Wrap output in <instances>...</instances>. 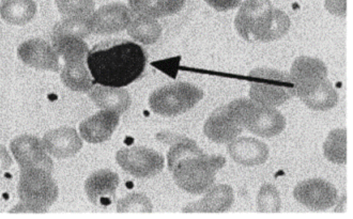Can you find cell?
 Instances as JSON below:
<instances>
[{
  "mask_svg": "<svg viewBox=\"0 0 353 219\" xmlns=\"http://www.w3.org/2000/svg\"><path fill=\"white\" fill-rule=\"evenodd\" d=\"M203 98V91L189 83L161 87L151 93L149 105L155 114L176 117L195 107Z\"/></svg>",
  "mask_w": 353,
  "mask_h": 219,
  "instance_id": "cell-6",
  "label": "cell"
},
{
  "mask_svg": "<svg viewBox=\"0 0 353 219\" xmlns=\"http://www.w3.org/2000/svg\"><path fill=\"white\" fill-rule=\"evenodd\" d=\"M60 77L63 85L75 92H88L94 86L85 60L65 62Z\"/></svg>",
  "mask_w": 353,
  "mask_h": 219,
  "instance_id": "cell-24",
  "label": "cell"
},
{
  "mask_svg": "<svg viewBox=\"0 0 353 219\" xmlns=\"http://www.w3.org/2000/svg\"><path fill=\"white\" fill-rule=\"evenodd\" d=\"M52 45L59 57L68 61H86L88 45L83 39L72 36H52Z\"/></svg>",
  "mask_w": 353,
  "mask_h": 219,
  "instance_id": "cell-27",
  "label": "cell"
},
{
  "mask_svg": "<svg viewBox=\"0 0 353 219\" xmlns=\"http://www.w3.org/2000/svg\"><path fill=\"white\" fill-rule=\"evenodd\" d=\"M250 98L263 105L276 107L296 96V85L286 72L255 69L250 73Z\"/></svg>",
  "mask_w": 353,
  "mask_h": 219,
  "instance_id": "cell-5",
  "label": "cell"
},
{
  "mask_svg": "<svg viewBox=\"0 0 353 219\" xmlns=\"http://www.w3.org/2000/svg\"><path fill=\"white\" fill-rule=\"evenodd\" d=\"M186 0H130L129 9L135 17L158 19L180 12Z\"/></svg>",
  "mask_w": 353,
  "mask_h": 219,
  "instance_id": "cell-22",
  "label": "cell"
},
{
  "mask_svg": "<svg viewBox=\"0 0 353 219\" xmlns=\"http://www.w3.org/2000/svg\"><path fill=\"white\" fill-rule=\"evenodd\" d=\"M325 158L334 164L347 163V131L336 129L330 132L329 136L323 145Z\"/></svg>",
  "mask_w": 353,
  "mask_h": 219,
  "instance_id": "cell-28",
  "label": "cell"
},
{
  "mask_svg": "<svg viewBox=\"0 0 353 219\" xmlns=\"http://www.w3.org/2000/svg\"><path fill=\"white\" fill-rule=\"evenodd\" d=\"M58 11L65 17H90L94 12V0H56Z\"/></svg>",
  "mask_w": 353,
  "mask_h": 219,
  "instance_id": "cell-31",
  "label": "cell"
},
{
  "mask_svg": "<svg viewBox=\"0 0 353 219\" xmlns=\"http://www.w3.org/2000/svg\"><path fill=\"white\" fill-rule=\"evenodd\" d=\"M133 19V13L123 3L103 6L89 17L92 34H114L125 30Z\"/></svg>",
  "mask_w": 353,
  "mask_h": 219,
  "instance_id": "cell-10",
  "label": "cell"
},
{
  "mask_svg": "<svg viewBox=\"0 0 353 219\" xmlns=\"http://www.w3.org/2000/svg\"><path fill=\"white\" fill-rule=\"evenodd\" d=\"M205 1L213 9L221 12L236 9L242 3V0H205Z\"/></svg>",
  "mask_w": 353,
  "mask_h": 219,
  "instance_id": "cell-34",
  "label": "cell"
},
{
  "mask_svg": "<svg viewBox=\"0 0 353 219\" xmlns=\"http://www.w3.org/2000/svg\"><path fill=\"white\" fill-rule=\"evenodd\" d=\"M227 152L236 164L253 167L265 164L270 151L263 141L253 137H239L228 143Z\"/></svg>",
  "mask_w": 353,
  "mask_h": 219,
  "instance_id": "cell-13",
  "label": "cell"
},
{
  "mask_svg": "<svg viewBox=\"0 0 353 219\" xmlns=\"http://www.w3.org/2000/svg\"><path fill=\"white\" fill-rule=\"evenodd\" d=\"M37 14L34 0H3L0 5V17L14 26L28 24Z\"/></svg>",
  "mask_w": 353,
  "mask_h": 219,
  "instance_id": "cell-25",
  "label": "cell"
},
{
  "mask_svg": "<svg viewBox=\"0 0 353 219\" xmlns=\"http://www.w3.org/2000/svg\"><path fill=\"white\" fill-rule=\"evenodd\" d=\"M10 149L21 169L40 168L53 171V160L38 137L30 135L17 137L11 141Z\"/></svg>",
  "mask_w": 353,
  "mask_h": 219,
  "instance_id": "cell-9",
  "label": "cell"
},
{
  "mask_svg": "<svg viewBox=\"0 0 353 219\" xmlns=\"http://www.w3.org/2000/svg\"><path fill=\"white\" fill-rule=\"evenodd\" d=\"M226 165V158L205 152L191 154L176 163L172 170L180 189L193 195H201L214 185L216 174Z\"/></svg>",
  "mask_w": 353,
  "mask_h": 219,
  "instance_id": "cell-3",
  "label": "cell"
},
{
  "mask_svg": "<svg viewBox=\"0 0 353 219\" xmlns=\"http://www.w3.org/2000/svg\"><path fill=\"white\" fill-rule=\"evenodd\" d=\"M42 143L48 154L57 158H72L83 148V141L77 129L68 127L48 132Z\"/></svg>",
  "mask_w": 353,
  "mask_h": 219,
  "instance_id": "cell-16",
  "label": "cell"
},
{
  "mask_svg": "<svg viewBox=\"0 0 353 219\" xmlns=\"http://www.w3.org/2000/svg\"><path fill=\"white\" fill-rule=\"evenodd\" d=\"M290 76L296 85V93L312 88L327 79V67L325 62L317 58L301 56L292 63Z\"/></svg>",
  "mask_w": 353,
  "mask_h": 219,
  "instance_id": "cell-17",
  "label": "cell"
},
{
  "mask_svg": "<svg viewBox=\"0 0 353 219\" xmlns=\"http://www.w3.org/2000/svg\"><path fill=\"white\" fill-rule=\"evenodd\" d=\"M116 160L124 171L137 179H150L164 169L163 155L145 147L121 149Z\"/></svg>",
  "mask_w": 353,
  "mask_h": 219,
  "instance_id": "cell-7",
  "label": "cell"
},
{
  "mask_svg": "<svg viewBox=\"0 0 353 219\" xmlns=\"http://www.w3.org/2000/svg\"><path fill=\"white\" fill-rule=\"evenodd\" d=\"M325 7L331 14L335 17H346L347 0H325Z\"/></svg>",
  "mask_w": 353,
  "mask_h": 219,
  "instance_id": "cell-33",
  "label": "cell"
},
{
  "mask_svg": "<svg viewBox=\"0 0 353 219\" xmlns=\"http://www.w3.org/2000/svg\"><path fill=\"white\" fill-rule=\"evenodd\" d=\"M258 212L279 213L282 210V199L276 187L272 184L265 183L258 191L256 199Z\"/></svg>",
  "mask_w": 353,
  "mask_h": 219,
  "instance_id": "cell-30",
  "label": "cell"
},
{
  "mask_svg": "<svg viewBox=\"0 0 353 219\" xmlns=\"http://www.w3.org/2000/svg\"><path fill=\"white\" fill-rule=\"evenodd\" d=\"M294 197L301 205L318 212L329 210L339 200L336 187L323 179H310L300 182L294 187Z\"/></svg>",
  "mask_w": 353,
  "mask_h": 219,
  "instance_id": "cell-8",
  "label": "cell"
},
{
  "mask_svg": "<svg viewBox=\"0 0 353 219\" xmlns=\"http://www.w3.org/2000/svg\"><path fill=\"white\" fill-rule=\"evenodd\" d=\"M17 194L22 202L10 212H48L57 200L58 186L52 172L40 168L21 169Z\"/></svg>",
  "mask_w": 353,
  "mask_h": 219,
  "instance_id": "cell-4",
  "label": "cell"
},
{
  "mask_svg": "<svg viewBox=\"0 0 353 219\" xmlns=\"http://www.w3.org/2000/svg\"><path fill=\"white\" fill-rule=\"evenodd\" d=\"M92 34L89 17H69L55 25L52 36H72L84 39Z\"/></svg>",
  "mask_w": 353,
  "mask_h": 219,
  "instance_id": "cell-29",
  "label": "cell"
},
{
  "mask_svg": "<svg viewBox=\"0 0 353 219\" xmlns=\"http://www.w3.org/2000/svg\"><path fill=\"white\" fill-rule=\"evenodd\" d=\"M12 158L10 156L7 149L3 145H0V174L10 169V167L12 166Z\"/></svg>",
  "mask_w": 353,
  "mask_h": 219,
  "instance_id": "cell-35",
  "label": "cell"
},
{
  "mask_svg": "<svg viewBox=\"0 0 353 219\" xmlns=\"http://www.w3.org/2000/svg\"><path fill=\"white\" fill-rule=\"evenodd\" d=\"M120 114L110 110H101L81 122L79 133L81 138L89 143H101L108 140L117 129Z\"/></svg>",
  "mask_w": 353,
  "mask_h": 219,
  "instance_id": "cell-15",
  "label": "cell"
},
{
  "mask_svg": "<svg viewBox=\"0 0 353 219\" xmlns=\"http://www.w3.org/2000/svg\"><path fill=\"white\" fill-rule=\"evenodd\" d=\"M17 55L25 65L34 69L53 72L60 70L59 56L53 45L42 39L25 41L17 48Z\"/></svg>",
  "mask_w": 353,
  "mask_h": 219,
  "instance_id": "cell-11",
  "label": "cell"
},
{
  "mask_svg": "<svg viewBox=\"0 0 353 219\" xmlns=\"http://www.w3.org/2000/svg\"><path fill=\"white\" fill-rule=\"evenodd\" d=\"M152 211L150 199L143 194H131L120 199L117 203V212L119 213H152Z\"/></svg>",
  "mask_w": 353,
  "mask_h": 219,
  "instance_id": "cell-32",
  "label": "cell"
},
{
  "mask_svg": "<svg viewBox=\"0 0 353 219\" xmlns=\"http://www.w3.org/2000/svg\"><path fill=\"white\" fill-rule=\"evenodd\" d=\"M226 107L234 123L257 136L272 138L286 127V119L282 112L255 101L238 98L230 103Z\"/></svg>",
  "mask_w": 353,
  "mask_h": 219,
  "instance_id": "cell-2",
  "label": "cell"
},
{
  "mask_svg": "<svg viewBox=\"0 0 353 219\" xmlns=\"http://www.w3.org/2000/svg\"><path fill=\"white\" fill-rule=\"evenodd\" d=\"M205 194L203 199L184 207L183 212L224 213L228 212L234 205V189L227 184L212 186Z\"/></svg>",
  "mask_w": 353,
  "mask_h": 219,
  "instance_id": "cell-18",
  "label": "cell"
},
{
  "mask_svg": "<svg viewBox=\"0 0 353 219\" xmlns=\"http://www.w3.org/2000/svg\"><path fill=\"white\" fill-rule=\"evenodd\" d=\"M272 7L270 0H244L234 19V26L238 34L252 43L251 31L254 24L261 14Z\"/></svg>",
  "mask_w": 353,
  "mask_h": 219,
  "instance_id": "cell-23",
  "label": "cell"
},
{
  "mask_svg": "<svg viewBox=\"0 0 353 219\" xmlns=\"http://www.w3.org/2000/svg\"><path fill=\"white\" fill-rule=\"evenodd\" d=\"M127 30L129 36L137 42L151 45L161 38L163 28L160 23L152 17H135L132 19Z\"/></svg>",
  "mask_w": 353,
  "mask_h": 219,
  "instance_id": "cell-26",
  "label": "cell"
},
{
  "mask_svg": "<svg viewBox=\"0 0 353 219\" xmlns=\"http://www.w3.org/2000/svg\"><path fill=\"white\" fill-rule=\"evenodd\" d=\"M290 26L292 21L284 11L274 7L270 8L254 24L251 31L252 43L257 41L269 43L279 40L287 34Z\"/></svg>",
  "mask_w": 353,
  "mask_h": 219,
  "instance_id": "cell-12",
  "label": "cell"
},
{
  "mask_svg": "<svg viewBox=\"0 0 353 219\" xmlns=\"http://www.w3.org/2000/svg\"><path fill=\"white\" fill-rule=\"evenodd\" d=\"M296 96L310 110L327 112L337 105L339 94L329 79H323L312 88L298 91Z\"/></svg>",
  "mask_w": 353,
  "mask_h": 219,
  "instance_id": "cell-21",
  "label": "cell"
},
{
  "mask_svg": "<svg viewBox=\"0 0 353 219\" xmlns=\"http://www.w3.org/2000/svg\"><path fill=\"white\" fill-rule=\"evenodd\" d=\"M243 129L234 123L227 112L226 106L215 110L208 118L203 133L210 140L216 143H228L242 133Z\"/></svg>",
  "mask_w": 353,
  "mask_h": 219,
  "instance_id": "cell-19",
  "label": "cell"
},
{
  "mask_svg": "<svg viewBox=\"0 0 353 219\" xmlns=\"http://www.w3.org/2000/svg\"><path fill=\"white\" fill-rule=\"evenodd\" d=\"M119 185V176L110 170H99L91 174L85 183L87 197L93 205L105 207L112 205Z\"/></svg>",
  "mask_w": 353,
  "mask_h": 219,
  "instance_id": "cell-14",
  "label": "cell"
},
{
  "mask_svg": "<svg viewBox=\"0 0 353 219\" xmlns=\"http://www.w3.org/2000/svg\"><path fill=\"white\" fill-rule=\"evenodd\" d=\"M86 61L94 83L123 88L143 76L148 54L135 42L114 39L93 46Z\"/></svg>",
  "mask_w": 353,
  "mask_h": 219,
  "instance_id": "cell-1",
  "label": "cell"
},
{
  "mask_svg": "<svg viewBox=\"0 0 353 219\" xmlns=\"http://www.w3.org/2000/svg\"><path fill=\"white\" fill-rule=\"evenodd\" d=\"M88 92L93 104L103 110H110L122 114L129 110L132 105V98L127 89L100 85L93 86Z\"/></svg>",
  "mask_w": 353,
  "mask_h": 219,
  "instance_id": "cell-20",
  "label": "cell"
}]
</instances>
